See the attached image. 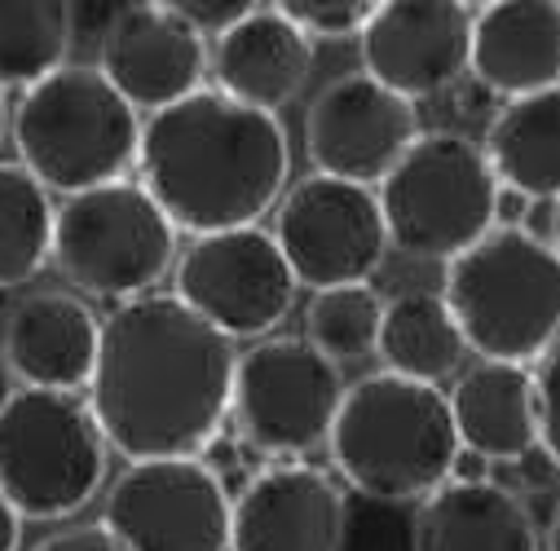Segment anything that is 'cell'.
Here are the masks:
<instances>
[{
  "mask_svg": "<svg viewBox=\"0 0 560 551\" xmlns=\"http://www.w3.org/2000/svg\"><path fill=\"white\" fill-rule=\"evenodd\" d=\"M283 19L301 27L310 40H349L362 36L375 5L371 0H283Z\"/></svg>",
  "mask_w": 560,
  "mask_h": 551,
  "instance_id": "4316f807",
  "label": "cell"
},
{
  "mask_svg": "<svg viewBox=\"0 0 560 551\" xmlns=\"http://www.w3.org/2000/svg\"><path fill=\"white\" fill-rule=\"evenodd\" d=\"M177 256V230L142 181H110L71 195L54 212V265L58 273L106 301L151 296Z\"/></svg>",
  "mask_w": 560,
  "mask_h": 551,
  "instance_id": "ba28073f",
  "label": "cell"
},
{
  "mask_svg": "<svg viewBox=\"0 0 560 551\" xmlns=\"http://www.w3.org/2000/svg\"><path fill=\"white\" fill-rule=\"evenodd\" d=\"M472 19L459 0H384L358 36L362 75L406 102L446 93L472 67Z\"/></svg>",
  "mask_w": 560,
  "mask_h": 551,
  "instance_id": "4fadbf2b",
  "label": "cell"
},
{
  "mask_svg": "<svg viewBox=\"0 0 560 551\" xmlns=\"http://www.w3.org/2000/svg\"><path fill=\"white\" fill-rule=\"evenodd\" d=\"M230 512L203 459H147L115 477L102 525L124 551H230Z\"/></svg>",
  "mask_w": 560,
  "mask_h": 551,
  "instance_id": "7c38bea8",
  "label": "cell"
},
{
  "mask_svg": "<svg viewBox=\"0 0 560 551\" xmlns=\"http://www.w3.org/2000/svg\"><path fill=\"white\" fill-rule=\"evenodd\" d=\"M75 19L62 0H0V93L36 89L67 67Z\"/></svg>",
  "mask_w": 560,
  "mask_h": 551,
  "instance_id": "cb8c5ba5",
  "label": "cell"
},
{
  "mask_svg": "<svg viewBox=\"0 0 560 551\" xmlns=\"http://www.w3.org/2000/svg\"><path fill=\"white\" fill-rule=\"evenodd\" d=\"M534 388H538V446L560 468V336L534 362Z\"/></svg>",
  "mask_w": 560,
  "mask_h": 551,
  "instance_id": "83f0119b",
  "label": "cell"
},
{
  "mask_svg": "<svg viewBox=\"0 0 560 551\" xmlns=\"http://www.w3.org/2000/svg\"><path fill=\"white\" fill-rule=\"evenodd\" d=\"M375 353L388 375L438 384L459 371L468 344L442 292H401L384 305Z\"/></svg>",
  "mask_w": 560,
  "mask_h": 551,
  "instance_id": "603a6c76",
  "label": "cell"
},
{
  "mask_svg": "<svg viewBox=\"0 0 560 551\" xmlns=\"http://www.w3.org/2000/svg\"><path fill=\"white\" fill-rule=\"evenodd\" d=\"M529 507L481 477H451L415 507L410 551H538Z\"/></svg>",
  "mask_w": 560,
  "mask_h": 551,
  "instance_id": "ffe728a7",
  "label": "cell"
},
{
  "mask_svg": "<svg viewBox=\"0 0 560 551\" xmlns=\"http://www.w3.org/2000/svg\"><path fill=\"white\" fill-rule=\"evenodd\" d=\"M164 5L203 40H221L225 32H234L252 10L256 0H164Z\"/></svg>",
  "mask_w": 560,
  "mask_h": 551,
  "instance_id": "f1b7e54d",
  "label": "cell"
},
{
  "mask_svg": "<svg viewBox=\"0 0 560 551\" xmlns=\"http://www.w3.org/2000/svg\"><path fill=\"white\" fill-rule=\"evenodd\" d=\"M468 353L481 362H538L560 336V251L525 230H490L446 265L442 288Z\"/></svg>",
  "mask_w": 560,
  "mask_h": 551,
  "instance_id": "277c9868",
  "label": "cell"
},
{
  "mask_svg": "<svg viewBox=\"0 0 560 551\" xmlns=\"http://www.w3.org/2000/svg\"><path fill=\"white\" fill-rule=\"evenodd\" d=\"M446 397L459 446L477 459L516 464L538 446V388L529 366L472 362Z\"/></svg>",
  "mask_w": 560,
  "mask_h": 551,
  "instance_id": "44dd1931",
  "label": "cell"
},
{
  "mask_svg": "<svg viewBox=\"0 0 560 551\" xmlns=\"http://www.w3.org/2000/svg\"><path fill=\"white\" fill-rule=\"evenodd\" d=\"M173 296L225 340H269L292 314L296 279L273 234L247 225L195 238L177 256Z\"/></svg>",
  "mask_w": 560,
  "mask_h": 551,
  "instance_id": "30bf717a",
  "label": "cell"
},
{
  "mask_svg": "<svg viewBox=\"0 0 560 551\" xmlns=\"http://www.w3.org/2000/svg\"><path fill=\"white\" fill-rule=\"evenodd\" d=\"M97 71L132 110H168L203 89L208 40L195 36L164 0L119 5L97 36Z\"/></svg>",
  "mask_w": 560,
  "mask_h": 551,
  "instance_id": "9a60e30c",
  "label": "cell"
},
{
  "mask_svg": "<svg viewBox=\"0 0 560 551\" xmlns=\"http://www.w3.org/2000/svg\"><path fill=\"white\" fill-rule=\"evenodd\" d=\"M542 542H547V551H560V503H556V512H551V520H547Z\"/></svg>",
  "mask_w": 560,
  "mask_h": 551,
  "instance_id": "d6a6232c",
  "label": "cell"
},
{
  "mask_svg": "<svg viewBox=\"0 0 560 551\" xmlns=\"http://www.w3.org/2000/svg\"><path fill=\"white\" fill-rule=\"evenodd\" d=\"M10 106H5V93H0V142H5V132H10Z\"/></svg>",
  "mask_w": 560,
  "mask_h": 551,
  "instance_id": "836d02e7",
  "label": "cell"
},
{
  "mask_svg": "<svg viewBox=\"0 0 560 551\" xmlns=\"http://www.w3.org/2000/svg\"><path fill=\"white\" fill-rule=\"evenodd\" d=\"M349 499L310 464H269L230 512V551H345Z\"/></svg>",
  "mask_w": 560,
  "mask_h": 551,
  "instance_id": "2e32d148",
  "label": "cell"
},
{
  "mask_svg": "<svg viewBox=\"0 0 560 551\" xmlns=\"http://www.w3.org/2000/svg\"><path fill=\"white\" fill-rule=\"evenodd\" d=\"M106 450L84 397L19 388L0 410V494L23 520H62L102 490Z\"/></svg>",
  "mask_w": 560,
  "mask_h": 551,
  "instance_id": "52a82bcc",
  "label": "cell"
},
{
  "mask_svg": "<svg viewBox=\"0 0 560 551\" xmlns=\"http://www.w3.org/2000/svg\"><path fill=\"white\" fill-rule=\"evenodd\" d=\"M49 190L23 168L0 164V288H23L54 256Z\"/></svg>",
  "mask_w": 560,
  "mask_h": 551,
  "instance_id": "d4e9b609",
  "label": "cell"
},
{
  "mask_svg": "<svg viewBox=\"0 0 560 551\" xmlns=\"http://www.w3.org/2000/svg\"><path fill=\"white\" fill-rule=\"evenodd\" d=\"M269 234L296 288H310L314 296L366 283L388 256V230L375 190L323 173L288 190Z\"/></svg>",
  "mask_w": 560,
  "mask_h": 551,
  "instance_id": "8fae6325",
  "label": "cell"
},
{
  "mask_svg": "<svg viewBox=\"0 0 560 551\" xmlns=\"http://www.w3.org/2000/svg\"><path fill=\"white\" fill-rule=\"evenodd\" d=\"M419 142L415 102L388 93L371 75L331 80L305 115V151L323 177L375 190Z\"/></svg>",
  "mask_w": 560,
  "mask_h": 551,
  "instance_id": "5bb4252c",
  "label": "cell"
},
{
  "mask_svg": "<svg viewBox=\"0 0 560 551\" xmlns=\"http://www.w3.org/2000/svg\"><path fill=\"white\" fill-rule=\"evenodd\" d=\"M380 323H384V301L371 292V283H353V288H331L318 292L305 309V340L340 362H358L371 357L380 344Z\"/></svg>",
  "mask_w": 560,
  "mask_h": 551,
  "instance_id": "484cf974",
  "label": "cell"
},
{
  "mask_svg": "<svg viewBox=\"0 0 560 551\" xmlns=\"http://www.w3.org/2000/svg\"><path fill=\"white\" fill-rule=\"evenodd\" d=\"M388 247L415 260H455L494 230L499 177L459 132H424L375 186Z\"/></svg>",
  "mask_w": 560,
  "mask_h": 551,
  "instance_id": "8992f818",
  "label": "cell"
},
{
  "mask_svg": "<svg viewBox=\"0 0 560 551\" xmlns=\"http://www.w3.org/2000/svg\"><path fill=\"white\" fill-rule=\"evenodd\" d=\"M142 190L160 203L177 234H225L256 225L278 208L292 173L288 128L217 89L147 115Z\"/></svg>",
  "mask_w": 560,
  "mask_h": 551,
  "instance_id": "7a4b0ae2",
  "label": "cell"
},
{
  "mask_svg": "<svg viewBox=\"0 0 560 551\" xmlns=\"http://www.w3.org/2000/svg\"><path fill=\"white\" fill-rule=\"evenodd\" d=\"M490 93L529 97L560 84V0H499L477 5L472 67Z\"/></svg>",
  "mask_w": 560,
  "mask_h": 551,
  "instance_id": "d6986e66",
  "label": "cell"
},
{
  "mask_svg": "<svg viewBox=\"0 0 560 551\" xmlns=\"http://www.w3.org/2000/svg\"><path fill=\"white\" fill-rule=\"evenodd\" d=\"M36 551H124L106 525H75V529H58L45 542H36Z\"/></svg>",
  "mask_w": 560,
  "mask_h": 551,
  "instance_id": "f546056e",
  "label": "cell"
},
{
  "mask_svg": "<svg viewBox=\"0 0 560 551\" xmlns=\"http://www.w3.org/2000/svg\"><path fill=\"white\" fill-rule=\"evenodd\" d=\"M234 366V340L177 296L151 292L106 314L84 401L128 464L199 459L230 415Z\"/></svg>",
  "mask_w": 560,
  "mask_h": 551,
  "instance_id": "6da1fadb",
  "label": "cell"
},
{
  "mask_svg": "<svg viewBox=\"0 0 560 551\" xmlns=\"http://www.w3.org/2000/svg\"><path fill=\"white\" fill-rule=\"evenodd\" d=\"M486 160L499 186L529 203H560V84L512 97L486 132Z\"/></svg>",
  "mask_w": 560,
  "mask_h": 551,
  "instance_id": "7402d4cb",
  "label": "cell"
},
{
  "mask_svg": "<svg viewBox=\"0 0 560 551\" xmlns=\"http://www.w3.org/2000/svg\"><path fill=\"white\" fill-rule=\"evenodd\" d=\"M556 251H560V238H556Z\"/></svg>",
  "mask_w": 560,
  "mask_h": 551,
  "instance_id": "e575fe53",
  "label": "cell"
},
{
  "mask_svg": "<svg viewBox=\"0 0 560 551\" xmlns=\"http://www.w3.org/2000/svg\"><path fill=\"white\" fill-rule=\"evenodd\" d=\"M19 164L58 195H84L137 164L142 115H137L97 67H62L23 93L14 119Z\"/></svg>",
  "mask_w": 560,
  "mask_h": 551,
  "instance_id": "5b68a950",
  "label": "cell"
},
{
  "mask_svg": "<svg viewBox=\"0 0 560 551\" xmlns=\"http://www.w3.org/2000/svg\"><path fill=\"white\" fill-rule=\"evenodd\" d=\"M102 349V318L71 292L23 296L0 336V357L23 388L80 392L93 379Z\"/></svg>",
  "mask_w": 560,
  "mask_h": 551,
  "instance_id": "e0dca14e",
  "label": "cell"
},
{
  "mask_svg": "<svg viewBox=\"0 0 560 551\" xmlns=\"http://www.w3.org/2000/svg\"><path fill=\"white\" fill-rule=\"evenodd\" d=\"M19 538H23V516L0 494V551H19Z\"/></svg>",
  "mask_w": 560,
  "mask_h": 551,
  "instance_id": "4dcf8cb0",
  "label": "cell"
},
{
  "mask_svg": "<svg viewBox=\"0 0 560 551\" xmlns=\"http://www.w3.org/2000/svg\"><path fill=\"white\" fill-rule=\"evenodd\" d=\"M19 392V384H14V371L5 366V357H0V410L10 406V397Z\"/></svg>",
  "mask_w": 560,
  "mask_h": 551,
  "instance_id": "1f68e13d",
  "label": "cell"
},
{
  "mask_svg": "<svg viewBox=\"0 0 560 551\" xmlns=\"http://www.w3.org/2000/svg\"><path fill=\"white\" fill-rule=\"evenodd\" d=\"M314 71V40L292 27L278 5H256L234 32L212 45V80L217 93L252 106L283 110Z\"/></svg>",
  "mask_w": 560,
  "mask_h": 551,
  "instance_id": "ac0fdd59",
  "label": "cell"
},
{
  "mask_svg": "<svg viewBox=\"0 0 560 551\" xmlns=\"http://www.w3.org/2000/svg\"><path fill=\"white\" fill-rule=\"evenodd\" d=\"M327 450L340 477L366 503L401 507L442 490L455 477L464 446L451 397L438 384L380 371L345 388Z\"/></svg>",
  "mask_w": 560,
  "mask_h": 551,
  "instance_id": "3957f363",
  "label": "cell"
},
{
  "mask_svg": "<svg viewBox=\"0 0 560 551\" xmlns=\"http://www.w3.org/2000/svg\"><path fill=\"white\" fill-rule=\"evenodd\" d=\"M345 401V375L310 340L269 336L256 340L230 388V420L238 437L278 464H301V455L331 442Z\"/></svg>",
  "mask_w": 560,
  "mask_h": 551,
  "instance_id": "9c48e42d",
  "label": "cell"
}]
</instances>
